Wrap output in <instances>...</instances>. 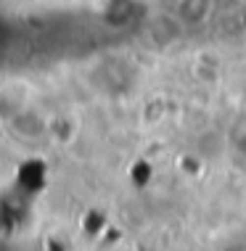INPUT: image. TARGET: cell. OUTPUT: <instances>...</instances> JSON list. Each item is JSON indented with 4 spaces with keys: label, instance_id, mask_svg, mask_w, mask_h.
Wrapping results in <instances>:
<instances>
[{
    "label": "cell",
    "instance_id": "cell-1",
    "mask_svg": "<svg viewBox=\"0 0 246 251\" xmlns=\"http://www.w3.org/2000/svg\"><path fill=\"white\" fill-rule=\"evenodd\" d=\"M215 0H177V19L186 24H201L209 19Z\"/></svg>",
    "mask_w": 246,
    "mask_h": 251
}]
</instances>
